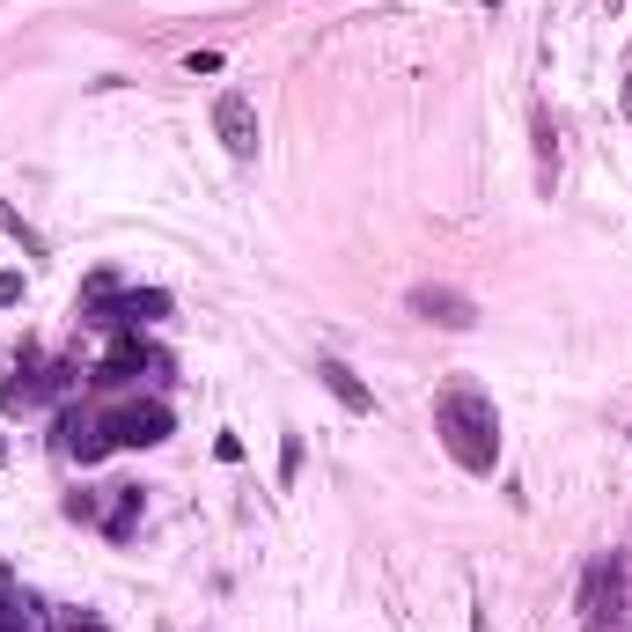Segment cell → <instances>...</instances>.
<instances>
[{"mask_svg": "<svg viewBox=\"0 0 632 632\" xmlns=\"http://www.w3.org/2000/svg\"><path fill=\"white\" fill-rule=\"evenodd\" d=\"M140 368H170V361H162L155 346H140V331H119V339H111V353L97 361V383H133Z\"/></svg>", "mask_w": 632, "mask_h": 632, "instance_id": "ba28073f", "label": "cell"}, {"mask_svg": "<svg viewBox=\"0 0 632 632\" xmlns=\"http://www.w3.org/2000/svg\"><path fill=\"white\" fill-rule=\"evenodd\" d=\"M0 228H8V236H15V244H23L30 258H45V236H37V228H30V221L15 214V206H8V199H0Z\"/></svg>", "mask_w": 632, "mask_h": 632, "instance_id": "8fae6325", "label": "cell"}, {"mask_svg": "<svg viewBox=\"0 0 632 632\" xmlns=\"http://www.w3.org/2000/svg\"><path fill=\"white\" fill-rule=\"evenodd\" d=\"M59 632H111V625H103V618H89V610H67V618H59Z\"/></svg>", "mask_w": 632, "mask_h": 632, "instance_id": "9a60e30c", "label": "cell"}, {"mask_svg": "<svg viewBox=\"0 0 632 632\" xmlns=\"http://www.w3.org/2000/svg\"><path fill=\"white\" fill-rule=\"evenodd\" d=\"M103 427H111V441H119V449H155V441H170L177 419H170V405H162V397H147V405H119Z\"/></svg>", "mask_w": 632, "mask_h": 632, "instance_id": "3957f363", "label": "cell"}, {"mask_svg": "<svg viewBox=\"0 0 632 632\" xmlns=\"http://www.w3.org/2000/svg\"><path fill=\"white\" fill-rule=\"evenodd\" d=\"M214 133H221V147H228L236 162H258V111H250V97L221 89L214 97Z\"/></svg>", "mask_w": 632, "mask_h": 632, "instance_id": "277c9868", "label": "cell"}, {"mask_svg": "<svg viewBox=\"0 0 632 632\" xmlns=\"http://www.w3.org/2000/svg\"><path fill=\"white\" fill-rule=\"evenodd\" d=\"M59 449H67L74 463H97V456H111L119 441H111V427H103L97 413H59Z\"/></svg>", "mask_w": 632, "mask_h": 632, "instance_id": "52a82bcc", "label": "cell"}, {"mask_svg": "<svg viewBox=\"0 0 632 632\" xmlns=\"http://www.w3.org/2000/svg\"><path fill=\"white\" fill-rule=\"evenodd\" d=\"M618 596H625V560H618V552H603V560L582 574V618H588V625L618 618Z\"/></svg>", "mask_w": 632, "mask_h": 632, "instance_id": "5b68a950", "label": "cell"}, {"mask_svg": "<svg viewBox=\"0 0 632 632\" xmlns=\"http://www.w3.org/2000/svg\"><path fill=\"white\" fill-rule=\"evenodd\" d=\"M478 8H500V0H478Z\"/></svg>", "mask_w": 632, "mask_h": 632, "instance_id": "e0dca14e", "label": "cell"}, {"mask_svg": "<svg viewBox=\"0 0 632 632\" xmlns=\"http://www.w3.org/2000/svg\"><path fill=\"white\" fill-rule=\"evenodd\" d=\"M162 316H170V287H119V302L103 309V324L111 331H147Z\"/></svg>", "mask_w": 632, "mask_h": 632, "instance_id": "8992f818", "label": "cell"}, {"mask_svg": "<svg viewBox=\"0 0 632 632\" xmlns=\"http://www.w3.org/2000/svg\"><path fill=\"white\" fill-rule=\"evenodd\" d=\"M435 435L471 478H493V463H500V413H493L486 390H441L435 397Z\"/></svg>", "mask_w": 632, "mask_h": 632, "instance_id": "6da1fadb", "label": "cell"}, {"mask_svg": "<svg viewBox=\"0 0 632 632\" xmlns=\"http://www.w3.org/2000/svg\"><path fill=\"white\" fill-rule=\"evenodd\" d=\"M140 515H147V493H140V486H111V508H103V537H111V544H125Z\"/></svg>", "mask_w": 632, "mask_h": 632, "instance_id": "30bf717a", "label": "cell"}, {"mask_svg": "<svg viewBox=\"0 0 632 632\" xmlns=\"http://www.w3.org/2000/svg\"><path fill=\"white\" fill-rule=\"evenodd\" d=\"M405 309H413L419 324H441V331H471V324H478V302L463 287H441V280H419V287L405 294Z\"/></svg>", "mask_w": 632, "mask_h": 632, "instance_id": "7a4b0ae2", "label": "cell"}, {"mask_svg": "<svg viewBox=\"0 0 632 632\" xmlns=\"http://www.w3.org/2000/svg\"><path fill=\"white\" fill-rule=\"evenodd\" d=\"M294 471H302V435L280 441V486H294Z\"/></svg>", "mask_w": 632, "mask_h": 632, "instance_id": "5bb4252c", "label": "cell"}, {"mask_svg": "<svg viewBox=\"0 0 632 632\" xmlns=\"http://www.w3.org/2000/svg\"><path fill=\"white\" fill-rule=\"evenodd\" d=\"M23 302V272H0V309H15Z\"/></svg>", "mask_w": 632, "mask_h": 632, "instance_id": "2e32d148", "label": "cell"}, {"mask_svg": "<svg viewBox=\"0 0 632 632\" xmlns=\"http://www.w3.org/2000/svg\"><path fill=\"white\" fill-rule=\"evenodd\" d=\"M316 383L331 390V397H339V405H346L353 419H368V413H375V390H368L361 375H353V368L339 361V353H324V361H316Z\"/></svg>", "mask_w": 632, "mask_h": 632, "instance_id": "9c48e42d", "label": "cell"}, {"mask_svg": "<svg viewBox=\"0 0 632 632\" xmlns=\"http://www.w3.org/2000/svg\"><path fill=\"white\" fill-rule=\"evenodd\" d=\"M67 515L74 522H103V500L97 493H67Z\"/></svg>", "mask_w": 632, "mask_h": 632, "instance_id": "4fadbf2b", "label": "cell"}, {"mask_svg": "<svg viewBox=\"0 0 632 632\" xmlns=\"http://www.w3.org/2000/svg\"><path fill=\"white\" fill-rule=\"evenodd\" d=\"M537 162H544V192H552V170H560V140H552V119L537 111Z\"/></svg>", "mask_w": 632, "mask_h": 632, "instance_id": "7c38bea8", "label": "cell"}]
</instances>
